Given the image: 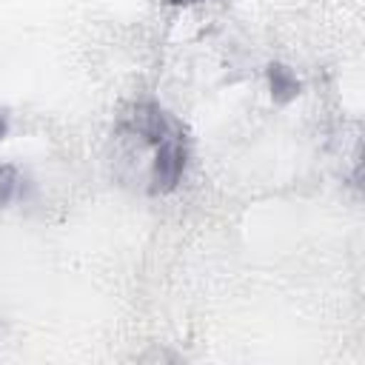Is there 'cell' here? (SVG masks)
<instances>
[{
    "label": "cell",
    "instance_id": "3957f363",
    "mask_svg": "<svg viewBox=\"0 0 365 365\" xmlns=\"http://www.w3.org/2000/svg\"><path fill=\"white\" fill-rule=\"evenodd\" d=\"M268 83H271V97L277 103H288V100H294L299 94V80L282 63H271L268 66Z\"/></svg>",
    "mask_w": 365,
    "mask_h": 365
},
{
    "label": "cell",
    "instance_id": "277c9868",
    "mask_svg": "<svg viewBox=\"0 0 365 365\" xmlns=\"http://www.w3.org/2000/svg\"><path fill=\"white\" fill-rule=\"evenodd\" d=\"M17 188H20V174H17V168H14V165H0V208L14 200Z\"/></svg>",
    "mask_w": 365,
    "mask_h": 365
},
{
    "label": "cell",
    "instance_id": "7a4b0ae2",
    "mask_svg": "<svg viewBox=\"0 0 365 365\" xmlns=\"http://www.w3.org/2000/svg\"><path fill=\"white\" fill-rule=\"evenodd\" d=\"M131 125H134V131H137L145 143H154V145H157L160 140H165L168 134L180 131L177 123H174L157 103H143V106H137L134 114H131Z\"/></svg>",
    "mask_w": 365,
    "mask_h": 365
},
{
    "label": "cell",
    "instance_id": "5b68a950",
    "mask_svg": "<svg viewBox=\"0 0 365 365\" xmlns=\"http://www.w3.org/2000/svg\"><path fill=\"white\" fill-rule=\"evenodd\" d=\"M6 128H9V120H6V114H0V140L6 137Z\"/></svg>",
    "mask_w": 365,
    "mask_h": 365
},
{
    "label": "cell",
    "instance_id": "8992f818",
    "mask_svg": "<svg viewBox=\"0 0 365 365\" xmlns=\"http://www.w3.org/2000/svg\"><path fill=\"white\" fill-rule=\"evenodd\" d=\"M171 6H191V3H202V0H168Z\"/></svg>",
    "mask_w": 365,
    "mask_h": 365
},
{
    "label": "cell",
    "instance_id": "6da1fadb",
    "mask_svg": "<svg viewBox=\"0 0 365 365\" xmlns=\"http://www.w3.org/2000/svg\"><path fill=\"white\" fill-rule=\"evenodd\" d=\"M182 171H185V143H182V131H174L157 143V154L151 163V194L174 191Z\"/></svg>",
    "mask_w": 365,
    "mask_h": 365
}]
</instances>
